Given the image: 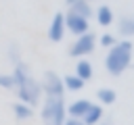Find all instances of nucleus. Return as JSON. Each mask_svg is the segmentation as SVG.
Wrapping results in <instances>:
<instances>
[{"instance_id": "9b49d317", "label": "nucleus", "mask_w": 134, "mask_h": 125, "mask_svg": "<svg viewBox=\"0 0 134 125\" xmlns=\"http://www.w3.org/2000/svg\"><path fill=\"white\" fill-rule=\"evenodd\" d=\"M94 19L100 27H109L113 21H115V15H113V8L109 4H100L98 8H94Z\"/></svg>"}, {"instance_id": "20e7f679", "label": "nucleus", "mask_w": 134, "mask_h": 125, "mask_svg": "<svg viewBox=\"0 0 134 125\" xmlns=\"http://www.w3.org/2000/svg\"><path fill=\"white\" fill-rule=\"evenodd\" d=\"M94 48H96V35L92 31H86V33L77 35L71 42V46H69L67 52H69L71 58H86L88 54L94 52Z\"/></svg>"}, {"instance_id": "2eb2a0df", "label": "nucleus", "mask_w": 134, "mask_h": 125, "mask_svg": "<svg viewBox=\"0 0 134 125\" xmlns=\"http://www.w3.org/2000/svg\"><path fill=\"white\" fill-rule=\"evenodd\" d=\"M13 113H15V117H17L19 121H29V119L36 115L34 106H29V104H25V102H19V100L13 104Z\"/></svg>"}, {"instance_id": "7ed1b4c3", "label": "nucleus", "mask_w": 134, "mask_h": 125, "mask_svg": "<svg viewBox=\"0 0 134 125\" xmlns=\"http://www.w3.org/2000/svg\"><path fill=\"white\" fill-rule=\"evenodd\" d=\"M40 119L44 125H63L67 119V104L65 98H54V96H44L42 108H40Z\"/></svg>"}, {"instance_id": "4468645a", "label": "nucleus", "mask_w": 134, "mask_h": 125, "mask_svg": "<svg viewBox=\"0 0 134 125\" xmlns=\"http://www.w3.org/2000/svg\"><path fill=\"white\" fill-rule=\"evenodd\" d=\"M63 85H65V92H82L86 81L80 79L75 73H69V75H63Z\"/></svg>"}, {"instance_id": "aec40b11", "label": "nucleus", "mask_w": 134, "mask_h": 125, "mask_svg": "<svg viewBox=\"0 0 134 125\" xmlns=\"http://www.w3.org/2000/svg\"><path fill=\"white\" fill-rule=\"evenodd\" d=\"M63 125H84V121H82V119H71V117H67Z\"/></svg>"}, {"instance_id": "dca6fc26", "label": "nucleus", "mask_w": 134, "mask_h": 125, "mask_svg": "<svg viewBox=\"0 0 134 125\" xmlns=\"http://www.w3.org/2000/svg\"><path fill=\"white\" fill-rule=\"evenodd\" d=\"M96 98H98V104L109 106V104H113L117 100V92L113 88H98L96 90Z\"/></svg>"}, {"instance_id": "6ab92c4d", "label": "nucleus", "mask_w": 134, "mask_h": 125, "mask_svg": "<svg viewBox=\"0 0 134 125\" xmlns=\"http://www.w3.org/2000/svg\"><path fill=\"white\" fill-rule=\"evenodd\" d=\"M0 88L2 90H15V79L10 73H0Z\"/></svg>"}, {"instance_id": "39448f33", "label": "nucleus", "mask_w": 134, "mask_h": 125, "mask_svg": "<svg viewBox=\"0 0 134 125\" xmlns=\"http://www.w3.org/2000/svg\"><path fill=\"white\" fill-rule=\"evenodd\" d=\"M40 88H42L44 96H54V98H63L65 96L63 77L57 71H44V75L40 79Z\"/></svg>"}, {"instance_id": "412c9836", "label": "nucleus", "mask_w": 134, "mask_h": 125, "mask_svg": "<svg viewBox=\"0 0 134 125\" xmlns=\"http://www.w3.org/2000/svg\"><path fill=\"white\" fill-rule=\"evenodd\" d=\"M98 125H113V123H111V121H105V119H103V121H100Z\"/></svg>"}, {"instance_id": "0eeeda50", "label": "nucleus", "mask_w": 134, "mask_h": 125, "mask_svg": "<svg viewBox=\"0 0 134 125\" xmlns=\"http://www.w3.org/2000/svg\"><path fill=\"white\" fill-rule=\"evenodd\" d=\"M65 27H67L69 33H73L77 38V35L90 31V19H84V17H80L75 12H67L65 10Z\"/></svg>"}, {"instance_id": "f3484780", "label": "nucleus", "mask_w": 134, "mask_h": 125, "mask_svg": "<svg viewBox=\"0 0 134 125\" xmlns=\"http://www.w3.org/2000/svg\"><path fill=\"white\" fill-rule=\"evenodd\" d=\"M117 35H113V33H103L100 38H96V46H103L105 50H109L111 46H115L117 44Z\"/></svg>"}, {"instance_id": "ddd939ff", "label": "nucleus", "mask_w": 134, "mask_h": 125, "mask_svg": "<svg viewBox=\"0 0 134 125\" xmlns=\"http://www.w3.org/2000/svg\"><path fill=\"white\" fill-rule=\"evenodd\" d=\"M103 117H105V110H103V104H90V108H88V113L84 115V125H98L100 121H103Z\"/></svg>"}, {"instance_id": "a211bd4d", "label": "nucleus", "mask_w": 134, "mask_h": 125, "mask_svg": "<svg viewBox=\"0 0 134 125\" xmlns=\"http://www.w3.org/2000/svg\"><path fill=\"white\" fill-rule=\"evenodd\" d=\"M6 56H8V60H10L13 65H17V63L23 60V58H21V48H19L17 44H8V48H6Z\"/></svg>"}, {"instance_id": "9d476101", "label": "nucleus", "mask_w": 134, "mask_h": 125, "mask_svg": "<svg viewBox=\"0 0 134 125\" xmlns=\"http://www.w3.org/2000/svg\"><path fill=\"white\" fill-rule=\"evenodd\" d=\"M90 104H92V102H90V100H84V98L69 102V104H67V117H71V119H84V115L88 113Z\"/></svg>"}, {"instance_id": "6e6552de", "label": "nucleus", "mask_w": 134, "mask_h": 125, "mask_svg": "<svg viewBox=\"0 0 134 125\" xmlns=\"http://www.w3.org/2000/svg\"><path fill=\"white\" fill-rule=\"evenodd\" d=\"M65 6H67V12H75L84 19H92V15H94L90 0H65Z\"/></svg>"}, {"instance_id": "f03ea898", "label": "nucleus", "mask_w": 134, "mask_h": 125, "mask_svg": "<svg viewBox=\"0 0 134 125\" xmlns=\"http://www.w3.org/2000/svg\"><path fill=\"white\" fill-rule=\"evenodd\" d=\"M132 54H134V44L132 40H117L115 46H111L105 54V69L109 75L119 77L121 73L128 71V67L132 65Z\"/></svg>"}, {"instance_id": "f8f14e48", "label": "nucleus", "mask_w": 134, "mask_h": 125, "mask_svg": "<svg viewBox=\"0 0 134 125\" xmlns=\"http://www.w3.org/2000/svg\"><path fill=\"white\" fill-rule=\"evenodd\" d=\"M80 79H84V81H90L92 79V75H94V67H92V63L88 60V58H77L75 60V71H73Z\"/></svg>"}, {"instance_id": "1a4fd4ad", "label": "nucleus", "mask_w": 134, "mask_h": 125, "mask_svg": "<svg viewBox=\"0 0 134 125\" xmlns=\"http://www.w3.org/2000/svg\"><path fill=\"white\" fill-rule=\"evenodd\" d=\"M117 33L124 40L134 38V15H121L117 19Z\"/></svg>"}, {"instance_id": "f257e3e1", "label": "nucleus", "mask_w": 134, "mask_h": 125, "mask_svg": "<svg viewBox=\"0 0 134 125\" xmlns=\"http://www.w3.org/2000/svg\"><path fill=\"white\" fill-rule=\"evenodd\" d=\"M13 79H15V92H17V98L19 102H25L29 106H36L42 98V88H40V81L31 75V69L25 60L13 65Z\"/></svg>"}, {"instance_id": "423d86ee", "label": "nucleus", "mask_w": 134, "mask_h": 125, "mask_svg": "<svg viewBox=\"0 0 134 125\" xmlns=\"http://www.w3.org/2000/svg\"><path fill=\"white\" fill-rule=\"evenodd\" d=\"M65 33H67V27H65V12L59 10V12H54L52 19H50V25H48L46 35H48V40H50L52 44H59V42H63Z\"/></svg>"}]
</instances>
